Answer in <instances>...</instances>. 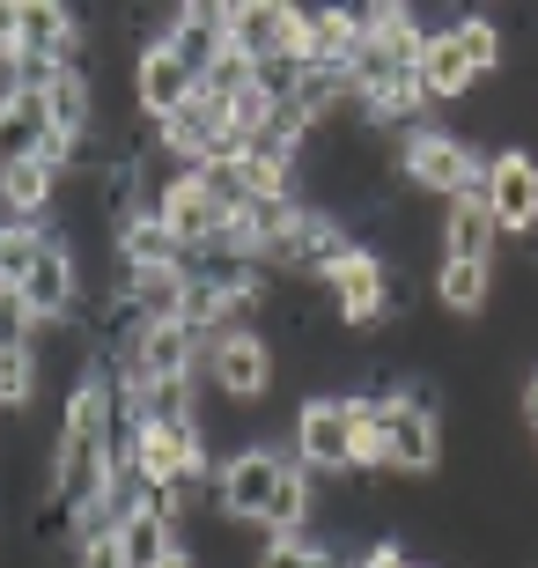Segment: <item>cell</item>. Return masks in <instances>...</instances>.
Segmentation results:
<instances>
[{
	"label": "cell",
	"instance_id": "14",
	"mask_svg": "<svg viewBox=\"0 0 538 568\" xmlns=\"http://www.w3.org/2000/svg\"><path fill=\"white\" fill-rule=\"evenodd\" d=\"M111 539H119V554H125V568H163L170 554L185 547V525H177V517H163V509H125L119 517V531H111Z\"/></svg>",
	"mask_w": 538,
	"mask_h": 568
},
{
	"label": "cell",
	"instance_id": "5",
	"mask_svg": "<svg viewBox=\"0 0 538 568\" xmlns=\"http://www.w3.org/2000/svg\"><path fill=\"white\" fill-rule=\"evenodd\" d=\"M325 295H332V311H339L347 333H376L392 311H406V274H392V258L376 252V244H354V252L332 266Z\"/></svg>",
	"mask_w": 538,
	"mask_h": 568
},
{
	"label": "cell",
	"instance_id": "8",
	"mask_svg": "<svg viewBox=\"0 0 538 568\" xmlns=\"http://www.w3.org/2000/svg\"><path fill=\"white\" fill-rule=\"evenodd\" d=\"M229 44L251 60H303V8L288 0H236L229 8Z\"/></svg>",
	"mask_w": 538,
	"mask_h": 568
},
{
	"label": "cell",
	"instance_id": "16",
	"mask_svg": "<svg viewBox=\"0 0 538 568\" xmlns=\"http://www.w3.org/2000/svg\"><path fill=\"white\" fill-rule=\"evenodd\" d=\"M44 141H52V104H44V89H22L0 111V163H30V155H44Z\"/></svg>",
	"mask_w": 538,
	"mask_h": 568
},
{
	"label": "cell",
	"instance_id": "11",
	"mask_svg": "<svg viewBox=\"0 0 538 568\" xmlns=\"http://www.w3.org/2000/svg\"><path fill=\"white\" fill-rule=\"evenodd\" d=\"M60 185H67V170L44 163V155H30V163H0V207L16 214V222H52Z\"/></svg>",
	"mask_w": 538,
	"mask_h": 568
},
{
	"label": "cell",
	"instance_id": "18",
	"mask_svg": "<svg viewBox=\"0 0 538 568\" xmlns=\"http://www.w3.org/2000/svg\"><path fill=\"white\" fill-rule=\"evenodd\" d=\"M457 44H465V67H473V82H501V67H509V30L495 16H457Z\"/></svg>",
	"mask_w": 538,
	"mask_h": 568
},
{
	"label": "cell",
	"instance_id": "20",
	"mask_svg": "<svg viewBox=\"0 0 538 568\" xmlns=\"http://www.w3.org/2000/svg\"><path fill=\"white\" fill-rule=\"evenodd\" d=\"M317 539L303 531V539H258V554H251V568H311Z\"/></svg>",
	"mask_w": 538,
	"mask_h": 568
},
{
	"label": "cell",
	"instance_id": "9",
	"mask_svg": "<svg viewBox=\"0 0 538 568\" xmlns=\"http://www.w3.org/2000/svg\"><path fill=\"white\" fill-rule=\"evenodd\" d=\"M155 214H163V230L185 244V258L207 252L214 236H229V207L207 192V178H200V170H185V178L163 192V207H155Z\"/></svg>",
	"mask_w": 538,
	"mask_h": 568
},
{
	"label": "cell",
	"instance_id": "15",
	"mask_svg": "<svg viewBox=\"0 0 538 568\" xmlns=\"http://www.w3.org/2000/svg\"><path fill=\"white\" fill-rule=\"evenodd\" d=\"M125 274H155V266H185V244L163 230V214H125L119 236H111Z\"/></svg>",
	"mask_w": 538,
	"mask_h": 568
},
{
	"label": "cell",
	"instance_id": "1",
	"mask_svg": "<svg viewBox=\"0 0 538 568\" xmlns=\"http://www.w3.org/2000/svg\"><path fill=\"white\" fill-rule=\"evenodd\" d=\"M354 406H362V473L428 480L435 465H443V422H435L428 392L376 384V392H354Z\"/></svg>",
	"mask_w": 538,
	"mask_h": 568
},
{
	"label": "cell",
	"instance_id": "19",
	"mask_svg": "<svg viewBox=\"0 0 538 568\" xmlns=\"http://www.w3.org/2000/svg\"><path fill=\"white\" fill-rule=\"evenodd\" d=\"M44 399V362L38 347H16V355H0V414H22V406Z\"/></svg>",
	"mask_w": 538,
	"mask_h": 568
},
{
	"label": "cell",
	"instance_id": "6",
	"mask_svg": "<svg viewBox=\"0 0 538 568\" xmlns=\"http://www.w3.org/2000/svg\"><path fill=\"white\" fill-rule=\"evenodd\" d=\"M479 200L495 214L501 236H531L538 230V155L531 148H495L487 155V178H479Z\"/></svg>",
	"mask_w": 538,
	"mask_h": 568
},
{
	"label": "cell",
	"instance_id": "7",
	"mask_svg": "<svg viewBox=\"0 0 538 568\" xmlns=\"http://www.w3.org/2000/svg\"><path fill=\"white\" fill-rule=\"evenodd\" d=\"M192 97H200V74H192L170 44H141V52H133V111H141L148 126L177 119Z\"/></svg>",
	"mask_w": 538,
	"mask_h": 568
},
{
	"label": "cell",
	"instance_id": "13",
	"mask_svg": "<svg viewBox=\"0 0 538 568\" xmlns=\"http://www.w3.org/2000/svg\"><path fill=\"white\" fill-rule=\"evenodd\" d=\"M495 214H487V200L479 192H465V200H450L443 207V258H465V266H495Z\"/></svg>",
	"mask_w": 538,
	"mask_h": 568
},
{
	"label": "cell",
	"instance_id": "3",
	"mask_svg": "<svg viewBox=\"0 0 538 568\" xmlns=\"http://www.w3.org/2000/svg\"><path fill=\"white\" fill-rule=\"evenodd\" d=\"M288 450L303 473H332V480H354L362 473V406L354 392H311L295 406Z\"/></svg>",
	"mask_w": 538,
	"mask_h": 568
},
{
	"label": "cell",
	"instance_id": "17",
	"mask_svg": "<svg viewBox=\"0 0 538 568\" xmlns=\"http://www.w3.org/2000/svg\"><path fill=\"white\" fill-rule=\"evenodd\" d=\"M495 295V266H465V258H435V303L450 317H479Z\"/></svg>",
	"mask_w": 538,
	"mask_h": 568
},
{
	"label": "cell",
	"instance_id": "10",
	"mask_svg": "<svg viewBox=\"0 0 538 568\" xmlns=\"http://www.w3.org/2000/svg\"><path fill=\"white\" fill-rule=\"evenodd\" d=\"M420 89H428V104H465V97H479V82H473V67H465V44H457V22H435L428 30V44H420Z\"/></svg>",
	"mask_w": 538,
	"mask_h": 568
},
{
	"label": "cell",
	"instance_id": "21",
	"mask_svg": "<svg viewBox=\"0 0 538 568\" xmlns=\"http://www.w3.org/2000/svg\"><path fill=\"white\" fill-rule=\"evenodd\" d=\"M74 568H125L119 539H89V547H74Z\"/></svg>",
	"mask_w": 538,
	"mask_h": 568
},
{
	"label": "cell",
	"instance_id": "4",
	"mask_svg": "<svg viewBox=\"0 0 538 568\" xmlns=\"http://www.w3.org/2000/svg\"><path fill=\"white\" fill-rule=\"evenodd\" d=\"M200 392L222 406H258L281 384V355H273V339L258 333V325H244V333H214L207 347H200Z\"/></svg>",
	"mask_w": 538,
	"mask_h": 568
},
{
	"label": "cell",
	"instance_id": "2",
	"mask_svg": "<svg viewBox=\"0 0 538 568\" xmlns=\"http://www.w3.org/2000/svg\"><path fill=\"white\" fill-rule=\"evenodd\" d=\"M479 178H487V155H479L457 126H414L406 141H398V185H414L420 200H435V207L479 192Z\"/></svg>",
	"mask_w": 538,
	"mask_h": 568
},
{
	"label": "cell",
	"instance_id": "12",
	"mask_svg": "<svg viewBox=\"0 0 538 568\" xmlns=\"http://www.w3.org/2000/svg\"><path fill=\"white\" fill-rule=\"evenodd\" d=\"M354 52H362V16L354 8H303V67L347 74Z\"/></svg>",
	"mask_w": 538,
	"mask_h": 568
},
{
	"label": "cell",
	"instance_id": "22",
	"mask_svg": "<svg viewBox=\"0 0 538 568\" xmlns=\"http://www.w3.org/2000/svg\"><path fill=\"white\" fill-rule=\"evenodd\" d=\"M517 422H524V428H531V436H538V369H531V377H524V392H517Z\"/></svg>",
	"mask_w": 538,
	"mask_h": 568
}]
</instances>
